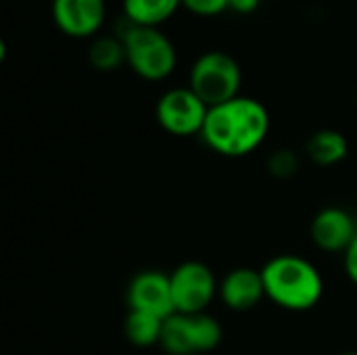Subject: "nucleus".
I'll use <instances>...</instances> for the list:
<instances>
[{
	"instance_id": "f257e3e1",
	"label": "nucleus",
	"mask_w": 357,
	"mask_h": 355,
	"mask_svg": "<svg viewBox=\"0 0 357 355\" xmlns=\"http://www.w3.org/2000/svg\"><path fill=\"white\" fill-rule=\"evenodd\" d=\"M268 132V109L259 100L241 94L228 103L209 107L201 136L209 149L224 157H245L261 146Z\"/></svg>"
},
{
	"instance_id": "f03ea898",
	"label": "nucleus",
	"mask_w": 357,
	"mask_h": 355,
	"mask_svg": "<svg viewBox=\"0 0 357 355\" xmlns=\"http://www.w3.org/2000/svg\"><path fill=\"white\" fill-rule=\"evenodd\" d=\"M266 297L289 312H307L316 308L324 293V282L314 264L297 255L272 257L264 268Z\"/></svg>"
},
{
	"instance_id": "7ed1b4c3",
	"label": "nucleus",
	"mask_w": 357,
	"mask_h": 355,
	"mask_svg": "<svg viewBox=\"0 0 357 355\" xmlns=\"http://www.w3.org/2000/svg\"><path fill=\"white\" fill-rule=\"evenodd\" d=\"M126 46V63L136 75L149 82H161L174 73L178 52L165 31L151 25H136L128 21L121 31Z\"/></svg>"
},
{
	"instance_id": "20e7f679",
	"label": "nucleus",
	"mask_w": 357,
	"mask_h": 355,
	"mask_svg": "<svg viewBox=\"0 0 357 355\" xmlns=\"http://www.w3.org/2000/svg\"><path fill=\"white\" fill-rule=\"evenodd\" d=\"M243 71L238 61L224 50H207L190 67L188 88L207 105L215 107L241 96Z\"/></svg>"
},
{
	"instance_id": "39448f33",
	"label": "nucleus",
	"mask_w": 357,
	"mask_h": 355,
	"mask_svg": "<svg viewBox=\"0 0 357 355\" xmlns=\"http://www.w3.org/2000/svg\"><path fill=\"white\" fill-rule=\"evenodd\" d=\"M222 341L220 322L203 314H172L163 324L161 347L169 355H199L213 352Z\"/></svg>"
},
{
	"instance_id": "423d86ee",
	"label": "nucleus",
	"mask_w": 357,
	"mask_h": 355,
	"mask_svg": "<svg viewBox=\"0 0 357 355\" xmlns=\"http://www.w3.org/2000/svg\"><path fill=\"white\" fill-rule=\"evenodd\" d=\"M172 299L176 314H203L220 291L215 276L203 262H184L172 274Z\"/></svg>"
},
{
	"instance_id": "0eeeda50",
	"label": "nucleus",
	"mask_w": 357,
	"mask_h": 355,
	"mask_svg": "<svg viewBox=\"0 0 357 355\" xmlns=\"http://www.w3.org/2000/svg\"><path fill=\"white\" fill-rule=\"evenodd\" d=\"M207 113L209 107L188 86L167 90L157 103V121L174 136L201 134Z\"/></svg>"
},
{
	"instance_id": "6e6552de",
	"label": "nucleus",
	"mask_w": 357,
	"mask_h": 355,
	"mask_svg": "<svg viewBox=\"0 0 357 355\" xmlns=\"http://www.w3.org/2000/svg\"><path fill=\"white\" fill-rule=\"evenodd\" d=\"M128 305L130 310L155 314L159 318H169L176 314L169 274L159 270L138 272L128 287Z\"/></svg>"
},
{
	"instance_id": "1a4fd4ad",
	"label": "nucleus",
	"mask_w": 357,
	"mask_h": 355,
	"mask_svg": "<svg viewBox=\"0 0 357 355\" xmlns=\"http://www.w3.org/2000/svg\"><path fill=\"white\" fill-rule=\"evenodd\" d=\"M52 19L56 27L71 38H90L105 23V0H52Z\"/></svg>"
},
{
	"instance_id": "9d476101",
	"label": "nucleus",
	"mask_w": 357,
	"mask_h": 355,
	"mask_svg": "<svg viewBox=\"0 0 357 355\" xmlns=\"http://www.w3.org/2000/svg\"><path fill=\"white\" fill-rule=\"evenodd\" d=\"M312 241L326 253H345L357 236L354 216L341 207H324L316 213L310 228Z\"/></svg>"
},
{
	"instance_id": "9b49d317",
	"label": "nucleus",
	"mask_w": 357,
	"mask_h": 355,
	"mask_svg": "<svg viewBox=\"0 0 357 355\" xmlns=\"http://www.w3.org/2000/svg\"><path fill=\"white\" fill-rule=\"evenodd\" d=\"M220 297L228 310H234V312L253 310L266 297L261 270L236 268L228 272L224 280L220 282Z\"/></svg>"
},
{
	"instance_id": "f8f14e48",
	"label": "nucleus",
	"mask_w": 357,
	"mask_h": 355,
	"mask_svg": "<svg viewBox=\"0 0 357 355\" xmlns=\"http://www.w3.org/2000/svg\"><path fill=\"white\" fill-rule=\"evenodd\" d=\"M347 151H349L347 138L341 132L331 130V128L314 132L305 144L307 157L316 165H322V167H331V165L341 163L347 157Z\"/></svg>"
},
{
	"instance_id": "ddd939ff",
	"label": "nucleus",
	"mask_w": 357,
	"mask_h": 355,
	"mask_svg": "<svg viewBox=\"0 0 357 355\" xmlns=\"http://www.w3.org/2000/svg\"><path fill=\"white\" fill-rule=\"evenodd\" d=\"M182 0H123V15L130 23L159 27L174 17Z\"/></svg>"
},
{
	"instance_id": "4468645a",
	"label": "nucleus",
	"mask_w": 357,
	"mask_h": 355,
	"mask_svg": "<svg viewBox=\"0 0 357 355\" xmlns=\"http://www.w3.org/2000/svg\"><path fill=\"white\" fill-rule=\"evenodd\" d=\"M167 318H159L155 314H146V312H136L130 310L126 316V324H123V333L128 337V341L136 347H151V345H159L161 343V335H163V324Z\"/></svg>"
},
{
	"instance_id": "2eb2a0df",
	"label": "nucleus",
	"mask_w": 357,
	"mask_h": 355,
	"mask_svg": "<svg viewBox=\"0 0 357 355\" xmlns=\"http://www.w3.org/2000/svg\"><path fill=\"white\" fill-rule=\"evenodd\" d=\"M88 61L98 71H113L126 63V46L121 36H98L88 48Z\"/></svg>"
},
{
	"instance_id": "dca6fc26",
	"label": "nucleus",
	"mask_w": 357,
	"mask_h": 355,
	"mask_svg": "<svg viewBox=\"0 0 357 355\" xmlns=\"http://www.w3.org/2000/svg\"><path fill=\"white\" fill-rule=\"evenodd\" d=\"M297 165H299V159L289 149L287 151H276L268 161V167L276 178H291L293 174H297Z\"/></svg>"
},
{
	"instance_id": "f3484780",
	"label": "nucleus",
	"mask_w": 357,
	"mask_h": 355,
	"mask_svg": "<svg viewBox=\"0 0 357 355\" xmlns=\"http://www.w3.org/2000/svg\"><path fill=\"white\" fill-rule=\"evenodd\" d=\"M182 6L199 17H213L230 8V0H182Z\"/></svg>"
},
{
	"instance_id": "a211bd4d",
	"label": "nucleus",
	"mask_w": 357,
	"mask_h": 355,
	"mask_svg": "<svg viewBox=\"0 0 357 355\" xmlns=\"http://www.w3.org/2000/svg\"><path fill=\"white\" fill-rule=\"evenodd\" d=\"M343 255H345V272L351 278V282L357 285V236L356 241L351 243V247Z\"/></svg>"
},
{
	"instance_id": "6ab92c4d",
	"label": "nucleus",
	"mask_w": 357,
	"mask_h": 355,
	"mask_svg": "<svg viewBox=\"0 0 357 355\" xmlns=\"http://www.w3.org/2000/svg\"><path fill=\"white\" fill-rule=\"evenodd\" d=\"M261 0H230V8L241 13V15H249L253 10H257Z\"/></svg>"
},
{
	"instance_id": "aec40b11",
	"label": "nucleus",
	"mask_w": 357,
	"mask_h": 355,
	"mask_svg": "<svg viewBox=\"0 0 357 355\" xmlns=\"http://www.w3.org/2000/svg\"><path fill=\"white\" fill-rule=\"evenodd\" d=\"M343 355H357V352H349V354H343Z\"/></svg>"
}]
</instances>
